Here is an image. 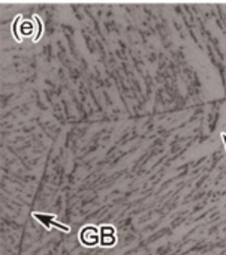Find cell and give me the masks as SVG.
<instances>
[{
  "label": "cell",
  "instance_id": "cell-1",
  "mask_svg": "<svg viewBox=\"0 0 226 255\" xmlns=\"http://www.w3.org/2000/svg\"><path fill=\"white\" fill-rule=\"evenodd\" d=\"M33 218L38 219L46 230H51V228H58L64 233H71V227L55 221V215H48V213H33Z\"/></svg>",
  "mask_w": 226,
  "mask_h": 255
},
{
  "label": "cell",
  "instance_id": "cell-2",
  "mask_svg": "<svg viewBox=\"0 0 226 255\" xmlns=\"http://www.w3.org/2000/svg\"><path fill=\"white\" fill-rule=\"evenodd\" d=\"M222 138H223V141H225V144H226V135H225V134L222 135Z\"/></svg>",
  "mask_w": 226,
  "mask_h": 255
}]
</instances>
